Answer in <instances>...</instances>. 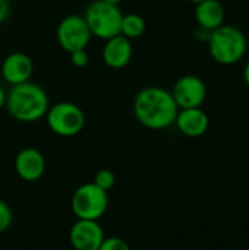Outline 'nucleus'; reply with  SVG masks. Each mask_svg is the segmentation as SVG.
I'll list each match as a JSON object with an SVG mask.
<instances>
[{"label": "nucleus", "instance_id": "f257e3e1", "mask_svg": "<svg viewBox=\"0 0 249 250\" xmlns=\"http://www.w3.org/2000/svg\"><path fill=\"white\" fill-rule=\"evenodd\" d=\"M179 107L170 91L160 86L141 89L134 100V114L147 129L163 130L175 125Z\"/></svg>", "mask_w": 249, "mask_h": 250}, {"label": "nucleus", "instance_id": "f03ea898", "mask_svg": "<svg viewBox=\"0 0 249 250\" xmlns=\"http://www.w3.org/2000/svg\"><path fill=\"white\" fill-rule=\"evenodd\" d=\"M4 107L15 120L32 123L45 116L50 107L48 95L40 85L26 81L10 85V89L6 92Z\"/></svg>", "mask_w": 249, "mask_h": 250}, {"label": "nucleus", "instance_id": "7ed1b4c3", "mask_svg": "<svg viewBox=\"0 0 249 250\" xmlns=\"http://www.w3.org/2000/svg\"><path fill=\"white\" fill-rule=\"evenodd\" d=\"M207 45L211 57L223 66L236 64L248 48L245 34L238 26L225 23L211 31Z\"/></svg>", "mask_w": 249, "mask_h": 250}, {"label": "nucleus", "instance_id": "20e7f679", "mask_svg": "<svg viewBox=\"0 0 249 250\" xmlns=\"http://www.w3.org/2000/svg\"><path fill=\"white\" fill-rule=\"evenodd\" d=\"M84 18L91 34L97 38L106 41L120 34L123 13L117 4H110L103 0H94L87 6Z\"/></svg>", "mask_w": 249, "mask_h": 250}, {"label": "nucleus", "instance_id": "39448f33", "mask_svg": "<svg viewBox=\"0 0 249 250\" xmlns=\"http://www.w3.org/2000/svg\"><path fill=\"white\" fill-rule=\"evenodd\" d=\"M44 117L50 130L62 138L76 136L85 126L84 110L69 101L56 103L54 105L48 107Z\"/></svg>", "mask_w": 249, "mask_h": 250}, {"label": "nucleus", "instance_id": "423d86ee", "mask_svg": "<svg viewBox=\"0 0 249 250\" xmlns=\"http://www.w3.org/2000/svg\"><path fill=\"white\" fill-rule=\"evenodd\" d=\"M70 208L76 218L100 220L109 208L107 192L94 182L81 185L72 195Z\"/></svg>", "mask_w": 249, "mask_h": 250}, {"label": "nucleus", "instance_id": "0eeeda50", "mask_svg": "<svg viewBox=\"0 0 249 250\" xmlns=\"http://www.w3.org/2000/svg\"><path fill=\"white\" fill-rule=\"evenodd\" d=\"M92 34L87 25L84 15H68L65 16L56 29V38L59 45L66 51L72 53L79 48H87Z\"/></svg>", "mask_w": 249, "mask_h": 250}, {"label": "nucleus", "instance_id": "6e6552de", "mask_svg": "<svg viewBox=\"0 0 249 250\" xmlns=\"http://www.w3.org/2000/svg\"><path fill=\"white\" fill-rule=\"evenodd\" d=\"M170 92L179 108L201 107L207 98V86L195 75H183L179 78Z\"/></svg>", "mask_w": 249, "mask_h": 250}, {"label": "nucleus", "instance_id": "1a4fd4ad", "mask_svg": "<svg viewBox=\"0 0 249 250\" xmlns=\"http://www.w3.org/2000/svg\"><path fill=\"white\" fill-rule=\"evenodd\" d=\"M104 237L98 220L76 218L69 231V242L76 250H100Z\"/></svg>", "mask_w": 249, "mask_h": 250}, {"label": "nucleus", "instance_id": "9d476101", "mask_svg": "<svg viewBox=\"0 0 249 250\" xmlns=\"http://www.w3.org/2000/svg\"><path fill=\"white\" fill-rule=\"evenodd\" d=\"M13 166L19 179L34 183L40 180L45 171V158L35 148H23L16 154Z\"/></svg>", "mask_w": 249, "mask_h": 250}, {"label": "nucleus", "instance_id": "9b49d317", "mask_svg": "<svg viewBox=\"0 0 249 250\" xmlns=\"http://www.w3.org/2000/svg\"><path fill=\"white\" fill-rule=\"evenodd\" d=\"M134 54V47L129 38L122 34H117L109 40H106L101 57L106 66L112 69H123L131 63Z\"/></svg>", "mask_w": 249, "mask_h": 250}, {"label": "nucleus", "instance_id": "f8f14e48", "mask_svg": "<svg viewBox=\"0 0 249 250\" xmlns=\"http://www.w3.org/2000/svg\"><path fill=\"white\" fill-rule=\"evenodd\" d=\"M175 125L182 135L188 138H200L207 133L210 127V117L201 107L179 108Z\"/></svg>", "mask_w": 249, "mask_h": 250}, {"label": "nucleus", "instance_id": "ddd939ff", "mask_svg": "<svg viewBox=\"0 0 249 250\" xmlns=\"http://www.w3.org/2000/svg\"><path fill=\"white\" fill-rule=\"evenodd\" d=\"M34 64L29 56L21 51H13L4 57L1 63V76L9 85H18L31 79Z\"/></svg>", "mask_w": 249, "mask_h": 250}, {"label": "nucleus", "instance_id": "4468645a", "mask_svg": "<svg viewBox=\"0 0 249 250\" xmlns=\"http://www.w3.org/2000/svg\"><path fill=\"white\" fill-rule=\"evenodd\" d=\"M195 19L198 26L213 31L225 23V7L219 0H204L197 3Z\"/></svg>", "mask_w": 249, "mask_h": 250}, {"label": "nucleus", "instance_id": "2eb2a0df", "mask_svg": "<svg viewBox=\"0 0 249 250\" xmlns=\"http://www.w3.org/2000/svg\"><path fill=\"white\" fill-rule=\"evenodd\" d=\"M145 32V21L138 13H128L122 18L120 34L129 40L138 38Z\"/></svg>", "mask_w": 249, "mask_h": 250}, {"label": "nucleus", "instance_id": "dca6fc26", "mask_svg": "<svg viewBox=\"0 0 249 250\" xmlns=\"http://www.w3.org/2000/svg\"><path fill=\"white\" fill-rule=\"evenodd\" d=\"M92 182H94L98 188H101V189H104L106 192H109V190L114 186V183H116V176H114V173H113L112 170H109V168H101V170H98V171L95 173Z\"/></svg>", "mask_w": 249, "mask_h": 250}, {"label": "nucleus", "instance_id": "f3484780", "mask_svg": "<svg viewBox=\"0 0 249 250\" xmlns=\"http://www.w3.org/2000/svg\"><path fill=\"white\" fill-rule=\"evenodd\" d=\"M12 221H13V212L10 207L4 201L0 199V234L9 230V227L12 226Z\"/></svg>", "mask_w": 249, "mask_h": 250}, {"label": "nucleus", "instance_id": "a211bd4d", "mask_svg": "<svg viewBox=\"0 0 249 250\" xmlns=\"http://www.w3.org/2000/svg\"><path fill=\"white\" fill-rule=\"evenodd\" d=\"M129 245L120 237H104L100 250H128Z\"/></svg>", "mask_w": 249, "mask_h": 250}, {"label": "nucleus", "instance_id": "6ab92c4d", "mask_svg": "<svg viewBox=\"0 0 249 250\" xmlns=\"http://www.w3.org/2000/svg\"><path fill=\"white\" fill-rule=\"evenodd\" d=\"M69 56H70V63L75 67H85L90 63V56L87 53V48L75 50V51L69 53Z\"/></svg>", "mask_w": 249, "mask_h": 250}, {"label": "nucleus", "instance_id": "aec40b11", "mask_svg": "<svg viewBox=\"0 0 249 250\" xmlns=\"http://www.w3.org/2000/svg\"><path fill=\"white\" fill-rule=\"evenodd\" d=\"M10 13V3L9 0H0V25L7 19Z\"/></svg>", "mask_w": 249, "mask_h": 250}, {"label": "nucleus", "instance_id": "412c9836", "mask_svg": "<svg viewBox=\"0 0 249 250\" xmlns=\"http://www.w3.org/2000/svg\"><path fill=\"white\" fill-rule=\"evenodd\" d=\"M210 34H211V31H208V29H205V28H201V26H198V29L195 31V37H197L200 41H203V42H207V41H208Z\"/></svg>", "mask_w": 249, "mask_h": 250}, {"label": "nucleus", "instance_id": "4be33fe9", "mask_svg": "<svg viewBox=\"0 0 249 250\" xmlns=\"http://www.w3.org/2000/svg\"><path fill=\"white\" fill-rule=\"evenodd\" d=\"M4 104H6V91L0 86V110L4 107Z\"/></svg>", "mask_w": 249, "mask_h": 250}, {"label": "nucleus", "instance_id": "5701e85b", "mask_svg": "<svg viewBox=\"0 0 249 250\" xmlns=\"http://www.w3.org/2000/svg\"><path fill=\"white\" fill-rule=\"evenodd\" d=\"M244 79H245V83L249 86V60L245 64V69H244Z\"/></svg>", "mask_w": 249, "mask_h": 250}, {"label": "nucleus", "instance_id": "b1692460", "mask_svg": "<svg viewBox=\"0 0 249 250\" xmlns=\"http://www.w3.org/2000/svg\"><path fill=\"white\" fill-rule=\"evenodd\" d=\"M103 1H106V3H110V4H117V6H119V3H120L122 0H103Z\"/></svg>", "mask_w": 249, "mask_h": 250}, {"label": "nucleus", "instance_id": "393cba45", "mask_svg": "<svg viewBox=\"0 0 249 250\" xmlns=\"http://www.w3.org/2000/svg\"><path fill=\"white\" fill-rule=\"evenodd\" d=\"M189 1H192V3H195V4H197V3H200V1H204V0H189Z\"/></svg>", "mask_w": 249, "mask_h": 250}]
</instances>
